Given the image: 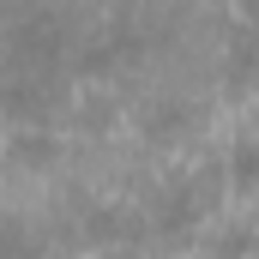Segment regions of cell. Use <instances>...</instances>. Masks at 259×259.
Segmentation results:
<instances>
[{
	"label": "cell",
	"mask_w": 259,
	"mask_h": 259,
	"mask_svg": "<svg viewBox=\"0 0 259 259\" xmlns=\"http://www.w3.org/2000/svg\"><path fill=\"white\" fill-rule=\"evenodd\" d=\"M84 235H91V241H121V235H127V217H121L115 205H97V211L84 217Z\"/></svg>",
	"instance_id": "cell-5"
},
{
	"label": "cell",
	"mask_w": 259,
	"mask_h": 259,
	"mask_svg": "<svg viewBox=\"0 0 259 259\" xmlns=\"http://www.w3.org/2000/svg\"><path fill=\"white\" fill-rule=\"evenodd\" d=\"M253 169H259V163H253V133L241 127L235 145H229V199H235V211L253 199Z\"/></svg>",
	"instance_id": "cell-2"
},
{
	"label": "cell",
	"mask_w": 259,
	"mask_h": 259,
	"mask_svg": "<svg viewBox=\"0 0 259 259\" xmlns=\"http://www.w3.org/2000/svg\"><path fill=\"white\" fill-rule=\"evenodd\" d=\"M187 121H193V115H187V103H151V109L139 115V133L157 145V139H181Z\"/></svg>",
	"instance_id": "cell-3"
},
{
	"label": "cell",
	"mask_w": 259,
	"mask_h": 259,
	"mask_svg": "<svg viewBox=\"0 0 259 259\" xmlns=\"http://www.w3.org/2000/svg\"><path fill=\"white\" fill-rule=\"evenodd\" d=\"M78 115H84V127H91V133L115 127V115H109V103H103V97H84V103H78Z\"/></svg>",
	"instance_id": "cell-6"
},
{
	"label": "cell",
	"mask_w": 259,
	"mask_h": 259,
	"mask_svg": "<svg viewBox=\"0 0 259 259\" xmlns=\"http://www.w3.org/2000/svg\"><path fill=\"white\" fill-rule=\"evenodd\" d=\"M0 157L18 163V169H30V175H49V169L66 157V139L55 127H18L12 139H0Z\"/></svg>",
	"instance_id": "cell-1"
},
{
	"label": "cell",
	"mask_w": 259,
	"mask_h": 259,
	"mask_svg": "<svg viewBox=\"0 0 259 259\" xmlns=\"http://www.w3.org/2000/svg\"><path fill=\"white\" fill-rule=\"evenodd\" d=\"M247 78H253V55H247V30H235V55H229V72H223V84H229V97H235V103H247Z\"/></svg>",
	"instance_id": "cell-4"
}]
</instances>
